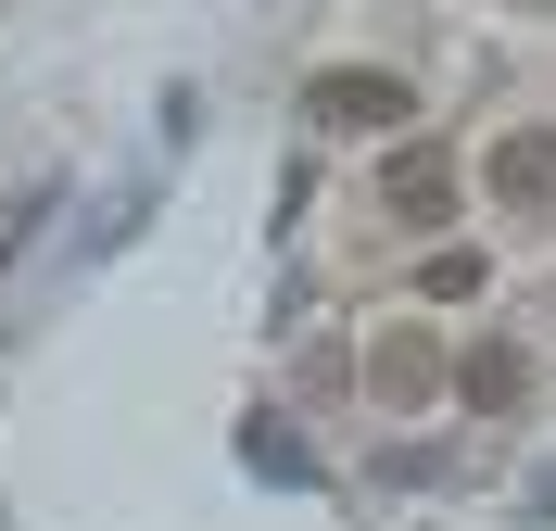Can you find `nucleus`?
<instances>
[{
	"mask_svg": "<svg viewBox=\"0 0 556 531\" xmlns=\"http://www.w3.org/2000/svg\"><path fill=\"white\" fill-rule=\"evenodd\" d=\"M481 190H493L506 215H544V203H556V127H506V140L481 152Z\"/></svg>",
	"mask_w": 556,
	"mask_h": 531,
	"instance_id": "7ed1b4c3",
	"label": "nucleus"
},
{
	"mask_svg": "<svg viewBox=\"0 0 556 531\" xmlns=\"http://www.w3.org/2000/svg\"><path fill=\"white\" fill-rule=\"evenodd\" d=\"M493 279V266H481V253H468V241H443V253H430V266H417V291H430V304H468V291H481Z\"/></svg>",
	"mask_w": 556,
	"mask_h": 531,
	"instance_id": "423d86ee",
	"label": "nucleus"
},
{
	"mask_svg": "<svg viewBox=\"0 0 556 531\" xmlns=\"http://www.w3.org/2000/svg\"><path fill=\"white\" fill-rule=\"evenodd\" d=\"M531 392V367H519V342H468V367H455V405H468V418H506V405H519Z\"/></svg>",
	"mask_w": 556,
	"mask_h": 531,
	"instance_id": "39448f33",
	"label": "nucleus"
},
{
	"mask_svg": "<svg viewBox=\"0 0 556 531\" xmlns=\"http://www.w3.org/2000/svg\"><path fill=\"white\" fill-rule=\"evenodd\" d=\"M304 114H316V127L380 140V127H405V114H417V89H405L392 64H316V76H304Z\"/></svg>",
	"mask_w": 556,
	"mask_h": 531,
	"instance_id": "f257e3e1",
	"label": "nucleus"
},
{
	"mask_svg": "<svg viewBox=\"0 0 556 531\" xmlns=\"http://www.w3.org/2000/svg\"><path fill=\"white\" fill-rule=\"evenodd\" d=\"M380 203L405 215V228H443V215H455V165H443L430 140H417V152H392V165H380Z\"/></svg>",
	"mask_w": 556,
	"mask_h": 531,
	"instance_id": "20e7f679",
	"label": "nucleus"
},
{
	"mask_svg": "<svg viewBox=\"0 0 556 531\" xmlns=\"http://www.w3.org/2000/svg\"><path fill=\"white\" fill-rule=\"evenodd\" d=\"M367 392H380V418H417V405L443 392V342H430L417 317H392L380 342H367Z\"/></svg>",
	"mask_w": 556,
	"mask_h": 531,
	"instance_id": "f03ea898",
	"label": "nucleus"
}]
</instances>
